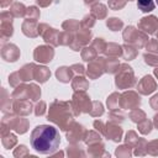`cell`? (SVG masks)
Here are the masks:
<instances>
[{
  "instance_id": "6da1fadb",
  "label": "cell",
  "mask_w": 158,
  "mask_h": 158,
  "mask_svg": "<svg viewBox=\"0 0 158 158\" xmlns=\"http://www.w3.org/2000/svg\"><path fill=\"white\" fill-rule=\"evenodd\" d=\"M31 146L41 154H51L59 147L60 136L54 126L40 125L31 132Z\"/></svg>"
},
{
  "instance_id": "7a4b0ae2",
  "label": "cell",
  "mask_w": 158,
  "mask_h": 158,
  "mask_svg": "<svg viewBox=\"0 0 158 158\" xmlns=\"http://www.w3.org/2000/svg\"><path fill=\"white\" fill-rule=\"evenodd\" d=\"M137 6L143 12H151L154 9L153 0H137Z\"/></svg>"
},
{
  "instance_id": "3957f363",
  "label": "cell",
  "mask_w": 158,
  "mask_h": 158,
  "mask_svg": "<svg viewBox=\"0 0 158 158\" xmlns=\"http://www.w3.org/2000/svg\"><path fill=\"white\" fill-rule=\"evenodd\" d=\"M156 1H157V4H158V0H156Z\"/></svg>"
}]
</instances>
